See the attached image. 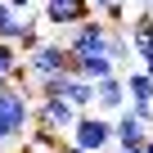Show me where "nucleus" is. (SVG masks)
I'll return each mask as SVG.
<instances>
[{"instance_id":"1","label":"nucleus","mask_w":153,"mask_h":153,"mask_svg":"<svg viewBox=\"0 0 153 153\" xmlns=\"http://www.w3.org/2000/svg\"><path fill=\"white\" fill-rule=\"evenodd\" d=\"M68 140L81 149V153H108L113 144H117V135H113V117H104V113H81L76 117V126L68 131Z\"/></svg>"},{"instance_id":"2","label":"nucleus","mask_w":153,"mask_h":153,"mask_svg":"<svg viewBox=\"0 0 153 153\" xmlns=\"http://www.w3.org/2000/svg\"><path fill=\"white\" fill-rule=\"evenodd\" d=\"M23 68H27L32 81L36 76H50V72H72V50L63 41H41L36 50L23 54Z\"/></svg>"},{"instance_id":"3","label":"nucleus","mask_w":153,"mask_h":153,"mask_svg":"<svg viewBox=\"0 0 153 153\" xmlns=\"http://www.w3.org/2000/svg\"><path fill=\"white\" fill-rule=\"evenodd\" d=\"M63 45L72 54H108V23L104 18H86L76 27H63Z\"/></svg>"},{"instance_id":"4","label":"nucleus","mask_w":153,"mask_h":153,"mask_svg":"<svg viewBox=\"0 0 153 153\" xmlns=\"http://www.w3.org/2000/svg\"><path fill=\"white\" fill-rule=\"evenodd\" d=\"M45 27H76L95 18V0H45Z\"/></svg>"},{"instance_id":"5","label":"nucleus","mask_w":153,"mask_h":153,"mask_svg":"<svg viewBox=\"0 0 153 153\" xmlns=\"http://www.w3.org/2000/svg\"><path fill=\"white\" fill-rule=\"evenodd\" d=\"M126 104H131L126 72H113V76H104V81H95V108H99L104 117H117Z\"/></svg>"},{"instance_id":"6","label":"nucleus","mask_w":153,"mask_h":153,"mask_svg":"<svg viewBox=\"0 0 153 153\" xmlns=\"http://www.w3.org/2000/svg\"><path fill=\"white\" fill-rule=\"evenodd\" d=\"M76 113L68 99H36V113H32V122H45V126H54L59 135H68L72 126H76Z\"/></svg>"},{"instance_id":"7","label":"nucleus","mask_w":153,"mask_h":153,"mask_svg":"<svg viewBox=\"0 0 153 153\" xmlns=\"http://www.w3.org/2000/svg\"><path fill=\"white\" fill-rule=\"evenodd\" d=\"M113 135H117V144H144L149 135H153V126H144L135 113H131V104L113 117Z\"/></svg>"},{"instance_id":"8","label":"nucleus","mask_w":153,"mask_h":153,"mask_svg":"<svg viewBox=\"0 0 153 153\" xmlns=\"http://www.w3.org/2000/svg\"><path fill=\"white\" fill-rule=\"evenodd\" d=\"M117 63L108 54H72V76H86V81H104V76H113Z\"/></svg>"},{"instance_id":"9","label":"nucleus","mask_w":153,"mask_h":153,"mask_svg":"<svg viewBox=\"0 0 153 153\" xmlns=\"http://www.w3.org/2000/svg\"><path fill=\"white\" fill-rule=\"evenodd\" d=\"M126 36H131L135 59H140V63H149V59H153V14H140V18L131 23V32H126Z\"/></svg>"},{"instance_id":"10","label":"nucleus","mask_w":153,"mask_h":153,"mask_svg":"<svg viewBox=\"0 0 153 153\" xmlns=\"http://www.w3.org/2000/svg\"><path fill=\"white\" fill-rule=\"evenodd\" d=\"M27 27H32V18H23L18 9H9L5 0H0V41H14V45H18Z\"/></svg>"},{"instance_id":"11","label":"nucleus","mask_w":153,"mask_h":153,"mask_svg":"<svg viewBox=\"0 0 153 153\" xmlns=\"http://www.w3.org/2000/svg\"><path fill=\"white\" fill-rule=\"evenodd\" d=\"M63 99H68L76 113H90V108H95V81H86V76H72Z\"/></svg>"},{"instance_id":"12","label":"nucleus","mask_w":153,"mask_h":153,"mask_svg":"<svg viewBox=\"0 0 153 153\" xmlns=\"http://www.w3.org/2000/svg\"><path fill=\"white\" fill-rule=\"evenodd\" d=\"M108 59L117 63V72H131L135 50H131V36H126V32H113V27H108Z\"/></svg>"},{"instance_id":"13","label":"nucleus","mask_w":153,"mask_h":153,"mask_svg":"<svg viewBox=\"0 0 153 153\" xmlns=\"http://www.w3.org/2000/svg\"><path fill=\"white\" fill-rule=\"evenodd\" d=\"M126 90H131V104H153V76L144 68H131L126 72Z\"/></svg>"},{"instance_id":"14","label":"nucleus","mask_w":153,"mask_h":153,"mask_svg":"<svg viewBox=\"0 0 153 153\" xmlns=\"http://www.w3.org/2000/svg\"><path fill=\"white\" fill-rule=\"evenodd\" d=\"M23 72V54L14 41H0V81H14V76Z\"/></svg>"},{"instance_id":"15","label":"nucleus","mask_w":153,"mask_h":153,"mask_svg":"<svg viewBox=\"0 0 153 153\" xmlns=\"http://www.w3.org/2000/svg\"><path fill=\"white\" fill-rule=\"evenodd\" d=\"M126 18V0H108L104 5V23H122Z\"/></svg>"},{"instance_id":"16","label":"nucleus","mask_w":153,"mask_h":153,"mask_svg":"<svg viewBox=\"0 0 153 153\" xmlns=\"http://www.w3.org/2000/svg\"><path fill=\"white\" fill-rule=\"evenodd\" d=\"M131 113H135L144 126H153V104H131Z\"/></svg>"},{"instance_id":"17","label":"nucleus","mask_w":153,"mask_h":153,"mask_svg":"<svg viewBox=\"0 0 153 153\" xmlns=\"http://www.w3.org/2000/svg\"><path fill=\"white\" fill-rule=\"evenodd\" d=\"M108 153H144V144H113Z\"/></svg>"},{"instance_id":"18","label":"nucleus","mask_w":153,"mask_h":153,"mask_svg":"<svg viewBox=\"0 0 153 153\" xmlns=\"http://www.w3.org/2000/svg\"><path fill=\"white\" fill-rule=\"evenodd\" d=\"M5 5H9V9H18V14H23V9H32V5H36V0H5Z\"/></svg>"},{"instance_id":"19","label":"nucleus","mask_w":153,"mask_h":153,"mask_svg":"<svg viewBox=\"0 0 153 153\" xmlns=\"http://www.w3.org/2000/svg\"><path fill=\"white\" fill-rule=\"evenodd\" d=\"M144 153H153V135H149V140H144Z\"/></svg>"},{"instance_id":"20","label":"nucleus","mask_w":153,"mask_h":153,"mask_svg":"<svg viewBox=\"0 0 153 153\" xmlns=\"http://www.w3.org/2000/svg\"><path fill=\"white\" fill-rule=\"evenodd\" d=\"M104 5H108V0H95V9H104Z\"/></svg>"},{"instance_id":"21","label":"nucleus","mask_w":153,"mask_h":153,"mask_svg":"<svg viewBox=\"0 0 153 153\" xmlns=\"http://www.w3.org/2000/svg\"><path fill=\"white\" fill-rule=\"evenodd\" d=\"M14 153H27V149H23V144H18V149H14Z\"/></svg>"},{"instance_id":"22","label":"nucleus","mask_w":153,"mask_h":153,"mask_svg":"<svg viewBox=\"0 0 153 153\" xmlns=\"http://www.w3.org/2000/svg\"><path fill=\"white\" fill-rule=\"evenodd\" d=\"M54 153H59V149H54Z\"/></svg>"}]
</instances>
